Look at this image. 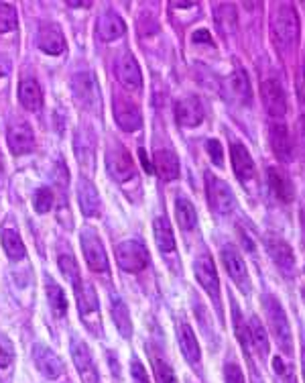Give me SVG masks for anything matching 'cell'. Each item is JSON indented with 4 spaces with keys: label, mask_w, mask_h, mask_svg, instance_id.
Masks as SVG:
<instances>
[{
    "label": "cell",
    "mask_w": 305,
    "mask_h": 383,
    "mask_svg": "<svg viewBox=\"0 0 305 383\" xmlns=\"http://www.w3.org/2000/svg\"><path fill=\"white\" fill-rule=\"evenodd\" d=\"M262 310H265V318L269 333L277 342L279 351L285 357H293V333H291V324L285 308L279 302V298L273 293H265L262 296Z\"/></svg>",
    "instance_id": "1"
},
{
    "label": "cell",
    "mask_w": 305,
    "mask_h": 383,
    "mask_svg": "<svg viewBox=\"0 0 305 383\" xmlns=\"http://www.w3.org/2000/svg\"><path fill=\"white\" fill-rule=\"evenodd\" d=\"M271 35L274 45L281 49H291L299 41V16L291 4H281L271 18Z\"/></svg>",
    "instance_id": "2"
},
{
    "label": "cell",
    "mask_w": 305,
    "mask_h": 383,
    "mask_svg": "<svg viewBox=\"0 0 305 383\" xmlns=\"http://www.w3.org/2000/svg\"><path fill=\"white\" fill-rule=\"evenodd\" d=\"M76 286L77 310L84 324L88 326V330L94 333L96 337H102V320H100V304H98V296L88 281L77 279L74 281Z\"/></svg>",
    "instance_id": "3"
},
{
    "label": "cell",
    "mask_w": 305,
    "mask_h": 383,
    "mask_svg": "<svg viewBox=\"0 0 305 383\" xmlns=\"http://www.w3.org/2000/svg\"><path fill=\"white\" fill-rule=\"evenodd\" d=\"M72 92L79 107L90 112H100V88L90 70L77 72L72 77Z\"/></svg>",
    "instance_id": "4"
},
{
    "label": "cell",
    "mask_w": 305,
    "mask_h": 383,
    "mask_svg": "<svg viewBox=\"0 0 305 383\" xmlns=\"http://www.w3.org/2000/svg\"><path fill=\"white\" fill-rule=\"evenodd\" d=\"M204 180H206L208 204H210V208H212L214 212H218V215H228V212H232L234 206H236V198H234L230 185L226 184L224 180L216 178L214 173H206Z\"/></svg>",
    "instance_id": "5"
},
{
    "label": "cell",
    "mask_w": 305,
    "mask_h": 383,
    "mask_svg": "<svg viewBox=\"0 0 305 383\" xmlns=\"http://www.w3.org/2000/svg\"><path fill=\"white\" fill-rule=\"evenodd\" d=\"M106 168L108 173L116 180V182H128L131 178H135V163L131 153L122 147L121 143H110L106 149Z\"/></svg>",
    "instance_id": "6"
},
{
    "label": "cell",
    "mask_w": 305,
    "mask_h": 383,
    "mask_svg": "<svg viewBox=\"0 0 305 383\" xmlns=\"http://www.w3.org/2000/svg\"><path fill=\"white\" fill-rule=\"evenodd\" d=\"M265 249L269 257L277 265V269L285 277H293L295 274V255L287 241H283L279 234H267L265 237Z\"/></svg>",
    "instance_id": "7"
},
{
    "label": "cell",
    "mask_w": 305,
    "mask_h": 383,
    "mask_svg": "<svg viewBox=\"0 0 305 383\" xmlns=\"http://www.w3.org/2000/svg\"><path fill=\"white\" fill-rule=\"evenodd\" d=\"M194 274L198 284L204 288V291L210 296L216 308L220 310V279H218V271H216V265L210 255H199L198 259L194 261Z\"/></svg>",
    "instance_id": "8"
},
{
    "label": "cell",
    "mask_w": 305,
    "mask_h": 383,
    "mask_svg": "<svg viewBox=\"0 0 305 383\" xmlns=\"http://www.w3.org/2000/svg\"><path fill=\"white\" fill-rule=\"evenodd\" d=\"M116 261L121 265V269L128 274H138L147 267L149 263V253L143 243L138 241H124L116 247Z\"/></svg>",
    "instance_id": "9"
},
{
    "label": "cell",
    "mask_w": 305,
    "mask_h": 383,
    "mask_svg": "<svg viewBox=\"0 0 305 383\" xmlns=\"http://www.w3.org/2000/svg\"><path fill=\"white\" fill-rule=\"evenodd\" d=\"M222 263L228 271V276L232 277V281L238 286V290L243 293H248L250 291V276H248V269H246V263H244L243 255L238 253V249L234 245L222 247Z\"/></svg>",
    "instance_id": "10"
},
{
    "label": "cell",
    "mask_w": 305,
    "mask_h": 383,
    "mask_svg": "<svg viewBox=\"0 0 305 383\" xmlns=\"http://www.w3.org/2000/svg\"><path fill=\"white\" fill-rule=\"evenodd\" d=\"M260 96H262V104L267 108V112L274 121H281L287 112V96H285L281 82H277L274 77L265 80L260 84Z\"/></svg>",
    "instance_id": "11"
},
{
    "label": "cell",
    "mask_w": 305,
    "mask_h": 383,
    "mask_svg": "<svg viewBox=\"0 0 305 383\" xmlns=\"http://www.w3.org/2000/svg\"><path fill=\"white\" fill-rule=\"evenodd\" d=\"M82 251H84L86 263L90 265L92 271H96V274L108 271V257L104 245L92 229H86L82 232Z\"/></svg>",
    "instance_id": "12"
},
{
    "label": "cell",
    "mask_w": 305,
    "mask_h": 383,
    "mask_svg": "<svg viewBox=\"0 0 305 383\" xmlns=\"http://www.w3.org/2000/svg\"><path fill=\"white\" fill-rule=\"evenodd\" d=\"M112 112H114L116 124L121 126L122 131H126V133L137 131V129H140V124H143L140 108L135 102H131L128 98H124V96H116L112 100Z\"/></svg>",
    "instance_id": "13"
},
{
    "label": "cell",
    "mask_w": 305,
    "mask_h": 383,
    "mask_svg": "<svg viewBox=\"0 0 305 383\" xmlns=\"http://www.w3.org/2000/svg\"><path fill=\"white\" fill-rule=\"evenodd\" d=\"M72 357L76 363L77 373L84 383H100V373L96 369V363L92 359V352L88 345L79 338H72Z\"/></svg>",
    "instance_id": "14"
},
{
    "label": "cell",
    "mask_w": 305,
    "mask_h": 383,
    "mask_svg": "<svg viewBox=\"0 0 305 383\" xmlns=\"http://www.w3.org/2000/svg\"><path fill=\"white\" fill-rule=\"evenodd\" d=\"M269 141H271V149H273L274 157L283 163L291 161L293 157V143H291V135L287 124L283 121H273L269 126Z\"/></svg>",
    "instance_id": "15"
},
{
    "label": "cell",
    "mask_w": 305,
    "mask_h": 383,
    "mask_svg": "<svg viewBox=\"0 0 305 383\" xmlns=\"http://www.w3.org/2000/svg\"><path fill=\"white\" fill-rule=\"evenodd\" d=\"M116 77L128 90H140L143 88V74H140L138 62L133 53H124L116 60Z\"/></svg>",
    "instance_id": "16"
},
{
    "label": "cell",
    "mask_w": 305,
    "mask_h": 383,
    "mask_svg": "<svg viewBox=\"0 0 305 383\" xmlns=\"http://www.w3.org/2000/svg\"><path fill=\"white\" fill-rule=\"evenodd\" d=\"M33 359H35V365L41 371V375L47 379H57L63 375V363L61 359L43 345H35L33 349Z\"/></svg>",
    "instance_id": "17"
},
{
    "label": "cell",
    "mask_w": 305,
    "mask_h": 383,
    "mask_svg": "<svg viewBox=\"0 0 305 383\" xmlns=\"http://www.w3.org/2000/svg\"><path fill=\"white\" fill-rule=\"evenodd\" d=\"M177 340H179V349H182L185 361L196 369L201 365V351H199V342L196 338V333L194 328L187 324V322H182L177 326Z\"/></svg>",
    "instance_id": "18"
},
{
    "label": "cell",
    "mask_w": 305,
    "mask_h": 383,
    "mask_svg": "<svg viewBox=\"0 0 305 383\" xmlns=\"http://www.w3.org/2000/svg\"><path fill=\"white\" fill-rule=\"evenodd\" d=\"M230 159H232V169H234L236 178L243 184L255 178V173H257L255 171V161H253V157H250L248 149L244 147L243 143H234L230 147Z\"/></svg>",
    "instance_id": "19"
},
{
    "label": "cell",
    "mask_w": 305,
    "mask_h": 383,
    "mask_svg": "<svg viewBox=\"0 0 305 383\" xmlns=\"http://www.w3.org/2000/svg\"><path fill=\"white\" fill-rule=\"evenodd\" d=\"M9 147L15 155H25L29 153L35 145V135H33V129L27 123H15L9 126Z\"/></svg>",
    "instance_id": "20"
},
{
    "label": "cell",
    "mask_w": 305,
    "mask_h": 383,
    "mask_svg": "<svg viewBox=\"0 0 305 383\" xmlns=\"http://www.w3.org/2000/svg\"><path fill=\"white\" fill-rule=\"evenodd\" d=\"M175 119L182 126H198L204 121V107L196 96H187L177 102L175 107Z\"/></svg>",
    "instance_id": "21"
},
{
    "label": "cell",
    "mask_w": 305,
    "mask_h": 383,
    "mask_svg": "<svg viewBox=\"0 0 305 383\" xmlns=\"http://www.w3.org/2000/svg\"><path fill=\"white\" fill-rule=\"evenodd\" d=\"M152 168L165 182L179 178V159L171 149H157L152 155Z\"/></svg>",
    "instance_id": "22"
},
{
    "label": "cell",
    "mask_w": 305,
    "mask_h": 383,
    "mask_svg": "<svg viewBox=\"0 0 305 383\" xmlns=\"http://www.w3.org/2000/svg\"><path fill=\"white\" fill-rule=\"evenodd\" d=\"M77 202H79V210L82 215L86 216H98L100 215V208H102V202L98 196V190L94 188L90 180H79L77 184Z\"/></svg>",
    "instance_id": "23"
},
{
    "label": "cell",
    "mask_w": 305,
    "mask_h": 383,
    "mask_svg": "<svg viewBox=\"0 0 305 383\" xmlns=\"http://www.w3.org/2000/svg\"><path fill=\"white\" fill-rule=\"evenodd\" d=\"M74 147H76L79 166L90 171L94 168V153H96V141H94V133L90 129H77Z\"/></svg>",
    "instance_id": "24"
},
{
    "label": "cell",
    "mask_w": 305,
    "mask_h": 383,
    "mask_svg": "<svg viewBox=\"0 0 305 383\" xmlns=\"http://www.w3.org/2000/svg\"><path fill=\"white\" fill-rule=\"evenodd\" d=\"M267 180H269V185L273 190V194L277 196V200H281L283 204H289L295 198V190H293V182L289 180V176L279 168H269V173H267Z\"/></svg>",
    "instance_id": "25"
},
{
    "label": "cell",
    "mask_w": 305,
    "mask_h": 383,
    "mask_svg": "<svg viewBox=\"0 0 305 383\" xmlns=\"http://www.w3.org/2000/svg\"><path fill=\"white\" fill-rule=\"evenodd\" d=\"M246 326H248V338H250L253 352L259 355L260 361H267V359H269V349H271V345H269V335H267L262 322L259 320V316H250V320H248Z\"/></svg>",
    "instance_id": "26"
},
{
    "label": "cell",
    "mask_w": 305,
    "mask_h": 383,
    "mask_svg": "<svg viewBox=\"0 0 305 383\" xmlns=\"http://www.w3.org/2000/svg\"><path fill=\"white\" fill-rule=\"evenodd\" d=\"M37 43L39 47L49 53V55H60L65 49V39H63V33L60 31L57 25L49 23V25H43L41 31H39V37H37Z\"/></svg>",
    "instance_id": "27"
},
{
    "label": "cell",
    "mask_w": 305,
    "mask_h": 383,
    "mask_svg": "<svg viewBox=\"0 0 305 383\" xmlns=\"http://www.w3.org/2000/svg\"><path fill=\"white\" fill-rule=\"evenodd\" d=\"M18 100L21 104L27 108V110H33L37 112L39 108L43 107V92H41V86L35 77H25L18 86Z\"/></svg>",
    "instance_id": "28"
},
{
    "label": "cell",
    "mask_w": 305,
    "mask_h": 383,
    "mask_svg": "<svg viewBox=\"0 0 305 383\" xmlns=\"http://www.w3.org/2000/svg\"><path fill=\"white\" fill-rule=\"evenodd\" d=\"M228 94L232 100L240 102V104H250L253 100V90H250V82L248 76L243 70H236L228 76Z\"/></svg>",
    "instance_id": "29"
},
{
    "label": "cell",
    "mask_w": 305,
    "mask_h": 383,
    "mask_svg": "<svg viewBox=\"0 0 305 383\" xmlns=\"http://www.w3.org/2000/svg\"><path fill=\"white\" fill-rule=\"evenodd\" d=\"M124 31H126L124 21L116 13H112V11H108V13H104V15L98 18V37L102 41H114V39L122 37Z\"/></svg>",
    "instance_id": "30"
},
{
    "label": "cell",
    "mask_w": 305,
    "mask_h": 383,
    "mask_svg": "<svg viewBox=\"0 0 305 383\" xmlns=\"http://www.w3.org/2000/svg\"><path fill=\"white\" fill-rule=\"evenodd\" d=\"M152 232H155V243L161 253H173L175 251V237L173 229L165 216H157L152 222Z\"/></svg>",
    "instance_id": "31"
},
{
    "label": "cell",
    "mask_w": 305,
    "mask_h": 383,
    "mask_svg": "<svg viewBox=\"0 0 305 383\" xmlns=\"http://www.w3.org/2000/svg\"><path fill=\"white\" fill-rule=\"evenodd\" d=\"M110 312H112V318H114V324L118 328L124 338L133 337V322H131V312L126 304L121 300V296H112V304H110Z\"/></svg>",
    "instance_id": "32"
},
{
    "label": "cell",
    "mask_w": 305,
    "mask_h": 383,
    "mask_svg": "<svg viewBox=\"0 0 305 383\" xmlns=\"http://www.w3.org/2000/svg\"><path fill=\"white\" fill-rule=\"evenodd\" d=\"M214 16H216L218 29H220V33H222L224 37L236 31L238 18H236V9H234V4H226V2L218 4V9L214 11Z\"/></svg>",
    "instance_id": "33"
},
{
    "label": "cell",
    "mask_w": 305,
    "mask_h": 383,
    "mask_svg": "<svg viewBox=\"0 0 305 383\" xmlns=\"http://www.w3.org/2000/svg\"><path fill=\"white\" fill-rule=\"evenodd\" d=\"M45 290L49 308L53 310L55 318H61L67 312V300H65V293L61 290V286H57V281L53 277H45Z\"/></svg>",
    "instance_id": "34"
},
{
    "label": "cell",
    "mask_w": 305,
    "mask_h": 383,
    "mask_svg": "<svg viewBox=\"0 0 305 383\" xmlns=\"http://www.w3.org/2000/svg\"><path fill=\"white\" fill-rule=\"evenodd\" d=\"M175 218H177V225L183 230H192L198 222V215H196V208L194 204L183 196H177L175 200Z\"/></svg>",
    "instance_id": "35"
},
{
    "label": "cell",
    "mask_w": 305,
    "mask_h": 383,
    "mask_svg": "<svg viewBox=\"0 0 305 383\" xmlns=\"http://www.w3.org/2000/svg\"><path fill=\"white\" fill-rule=\"evenodd\" d=\"M0 237H2V247H4V253L9 255V259L21 261L25 257L27 249H25V243H23V239L18 237L16 230L4 229Z\"/></svg>",
    "instance_id": "36"
},
{
    "label": "cell",
    "mask_w": 305,
    "mask_h": 383,
    "mask_svg": "<svg viewBox=\"0 0 305 383\" xmlns=\"http://www.w3.org/2000/svg\"><path fill=\"white\" fill-rule=\"evenodd\" d=\"M151 363L152 373H155V382L157 383H179L175 377V371L169 365V361L165 357H159L157 352H151Z\"/></svg>",
    "instance_id": "37"
},
{
    "label": "cell",
    "mask_w": 305,
    "mask_h": 383,
    "mask_svg": "<svg viewBox=\"0 0 305 383\" xmlns=\"http://www.w3.org/2000/svg\"><path fill=\"white\" fill-rule=\"evenodd\" d=\"M271 369H273L274 383H297L291 363H287L281 355L271 359Z\"/></svg>",
    "instance_id": "38"
},
{
    "label": "cell",
    "mask_w": 305,
    "mask_h": 383,
    "mask_svg": "<svg viewBox=\"0 0 305 383\" xmlns=\"http://www.w3.org/2000/svg\"><path fill=\"white\" fill-rule=\"evenodd\" d=\"M16 23H18V16H16L15 6L0 2V33H9L16 29Z\"/></svg>",
    "instance_id": "39"
},
{
    "label": "cell",
    "mask_w": 305,
    "mask_h": 383,
    "mask_svg": "<svg viewBox=\"0 0 305 383\" xmlns=\"http://www.w3.org/2000/svg\"><path fill=\"white\" fill-rule=\"evenodd\" d=\"M53 208V192L49 188H39L35 192V210L39 215H45Z\"/></svg>",
    "instance_id": "40"
},
{
    "label": "cell",
    "mask_w": 305,
    "mask_h": 383,
    "mask_svg": "<svg viewBox=\"0 0 305 383\" xmlns=\"http://www.w3.org/2000/svg\"><path fill=\"white\" fill-rule=\"evenodd\" d=\"M60 269L61 274L65 277H70L72 281H77V279H79V267H77V261L74 259L72 253H63V255H60Z\"/></svg>",
    "instance_id": "41"
},
{
    "label": "cell",
    "mask_w": 305,
    "mask_h": 383,
    "mask_svg": "<svg viewBox=\"0 0 305 383\" xmlns=\"http://www.w3.org/2000/svg\"><path fill=\"white\" fill-rule=\"evenodd\" d=\"M15 361V347L4 335H0V369H6Z\"/></svg>",
    "instance_id": "42"
},
{
    "label": "cell",
    "mask_w": 305,
    "mask_h": 383,
    "mask_svg": "<svg viewBox=\"0 0 305 383\" xmlns=\"http://www.w3.org/2000/svg\"><path fill=\"white\" fill-rule=\"evenodd\" d=\"M224 382L226 383H246L243 369H240V365H238L236 361H226V365H224Z\"/></svg>",
    "instance_id": "43"
},
{
    "label": "cell",
    "mask_w": 305,
    "mask_h": 383,
    "mask_svg": "<svg viewBox=\"0 0 305 383\" xmlns=\"http://www.w3.org/2000/svg\"><path fill=\"white\" fill-rule=\"evenodd\" d=\"M206 151L210 153V159L216 166H224V149H222L218 139H208L206 141Z\"/></svg>",
    "instance_id": "44"
},
{
    "label": "cell",
    "mask_w": 305,
    "mask_h": 383,
    "mask_svg": "<svg viewBox=\"0 0 305 383\" xmlns=\"http://www.w3.org/2000/svg\"><path fill=\"white\" fill-rule=\"evenodd\" d=\"M131 373H133V383H149L147 371H145L143 363H140L138 359H133V367H131Z\"/></svg>",
    "instance_id": "45"
},
{
    "label": "cell",
    "mask_w": 305,
    "mask_h": 383,
    "mask_svg": "<svg viewBox=\"0 0 305 383\" xmlns=\"http://www.w3.org/2000/svg\"><path fill=\"white\" fill-rule=\"evenodd\" d=\"M192 39H194V43H206V45H212V35L210 31H206V29H199L192 35Z\"/></svg>",
    "instance_id": "46"
},
{
    "label": "cell",
    "mask_w": 305,
    "mask_h": 383,
    "mask_svg": "<svg viewBox=\"0 0 305 383\" xmlns=\"http://www.w3.org/2000/svg\"><path fill=\"white\" fill-rule=\"evenodd\" d=\"M9 74H11V62L0 55V77L9 76Z\"/></svg>",
    "instance_id": "47"
},
{
    "label": "cell",
    "mask_w": 305,
    "mask_h": 383,
    "mask_svg": "<svg viewBox=\"0 0 305 383\" xmlns=\"http://www.w3.org/2000/svg\"><path fill=\"white\" fill-rule=\"evenodd\" d=\"M138 157H140V163H143V168L147 169V173H152L151 161H149V157H147V153H145V149H138Z\"/></svg>",
    "instance_id": "48"
},
{
    "label": "cell",
    "mask_w": 305,
    "mask_h": 383,
    "mask_svg": "<svg viewBox=\"0 0 305 383\" xmlns=\"http://www.w3.org/2000/svg\"><path fill=\"white\" fill-rule=\"evenodd\" d=\"M299 222H301V229L305 232V202L301 204V208H299Z\"/></svg>",
    "instance_id": "49"
},
{
    "label": "cell",
    "mask_w": 305,
    "mask_h": 383,
    "mask_svg": "<svg viewBox=\"0 0 305 383\" xmlns=\"http://www.w3.org/2000/svg\"><path fill=\"white\" fill-rule=\"evenodd\" d=\"M67 4L70 6H90V2H74V0H70Z\"/></svg>",
    "instance_id": "50"
},
{
    "label": "cell",
    "mask_w": 305,
    "mask_h": 383,
    "mask_svg": "<svg viewBox=\"0 0 305 383\" xmlns=\"http://www.w3.org/2000/svg\"><path fill=\"white\" fill-rule=\"evenodd\" d=\"M301 371H304V382H305V345L301 349Z\"/></svg>",
    "instance_id": "51"
},
{
    "label": "cell",
    "mask_w": 305,
    "mask_h": 383,
    "mask_svg": "<svg viewBox=\"0 0 305 383\" xmlns=\"http://www.w3.org/2000/svg\"><path fill=\"white\" fill-rule=\"evenodd\" d=\"M0 184H2V163H0Z\"/></svg>",
    "instance_id": "52"
},
{
    "label": "cell",
    "mask_w": 305,
    "mask_h": 383,
    "mask_svg": "<svg viewBox=\"0 0 305 383\" xmlns=\"http://www.w3.org/2000/svg\"><path fill=\"white\" fill-rule=\"evenodd\" d=\"M301 298H304V302H305V288H304V290H301Z\"/></svg>",
    "instance_id": "53"
},
{
    "label": "cell",
    "mask_w": 305,
    "mask_h": 383,
    "mask_svg": "<svg viewBox=\"0 0 305 383\" xmlns=\"http://www.w3.org/2000/svg\"><path fill=\"white\" fill-rule=\"evenodd\" d=\"M304 74H305V63H304Z\"/></svg>",
    "instance_id": "54"
}]
</instances>
